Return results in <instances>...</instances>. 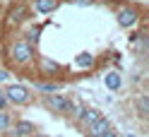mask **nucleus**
Masks as SVG:
<instances>
[{
    "label": "nucleus",
    "mask_w": 149,
    "mask_h": 137,
    "mask_svg": "<svg viewBox=\"0 0 149 137\" xmlns=\"http://www.w3.org/2000/svg\"><path fill=\"white\" fill-rule=\"evenodd\" d=\"M10 130H12V137H31L36 132V127L29 120H17L15 125H10Z\"/></svg>",
    "instance_id": "obj_4"
},
{
    "label": "nucleus",
    "mask_w": 149,
    "mask_h": 137,
    "mask_svg": "<svg viewBox=\"0 0 149 137\" xmlns=\"http://www.w3.org/2000/svg\"><path fill=\"white\" fill-rule=\"evenodd\" d=\"M68 104H70V99L63 96V94H46L43 96V106L51 113H65L68 111Z\"/></svg>",
    "instance_id": "obj_3"
},
{
    "label": "nucleus",
    "mask_w": 149,
    "mask_h": 137,
    "mask_svg": "<svg viewBox=\"0 0 149 137\" xmlns=\"http://www.w3.org/2000/svg\"><path fill=\"white\" fill-rule=\"evenodd\" d=\"M31 137H46V135H41V132H34V135H31Z\"/></svg>",
    "instance_id": "obj_19"
},
{
    "label": "nucleus",
    "mask_w": 149,
    "mask_h": 137,
    "mask_svg": "<svg viewBox=\"0 0 149 137\" xmlns=\"http://www.w3.org/2000/svg\"><path fill=\"white\" fill-rule=\"evenodd\" d=\"M31 56H34V48H31L29 41H15L10 46V58L17 65H26V63L31 60Z\"/></svg>",
    "instance_id": "obj_1"
},
{
    "label": "nucleus",
    "mask_w": 149,
    "mask_h": 137,
    "mask_svg": "<svg viewBox=\"0 0 149 137\" xmlns=\"http://www.w3.org/2000/svg\"><path fill=\"white\" fill-rule=\"evenodd\" d=\"M111 127H113V125H111V120H108V118H106V115H99L96 120H94V123H91V125L87 127V130H89V137H99L101 132L111 130Z\"/></svg>",
    "instance_id": "obj_5"
},
{
    "label": "nucleus",
    "mask_w": 149,
    "mask_h": 137,
    "mask_svg": "<svg viewBox=\"0 0 149 137\" xmlns=\"http://www.w3.org/2000/svg\"><path fill=\"white\" fill-rule=\"evenodd\" d=\"M104 84H106L111 91H118V89H120V84H123V79H120V75H118V72H106Z\"/></svg>",
    "instance_id": "obj_9"
},
{
    "label": "nucleus",
    "mask_w": 149,
    "mask_h": 137,
    "mask_svg": "<svg viewBox=\"0 0 149 137\" xmlns=\"http://www.w3.org/2000/svg\"><path fill=\"white\" fill-rule=\"evenodd\" d=\"M10 125H12V120H10V113H5V111H0V132H5V130H10Z\"/></svg>",
    "instance_id": "obj_13"
},
{
    "label": "nucleus",
    "mask_w": 149,
    "mask_h": 137,
    "mask_svg": "<svg viewBox=\"0 0 149 137\" xmlns=\"http://www.w3.org/2000/svg\"><path fill=\"white\" fill-rule=\"evenodd\" d=\"M0 79H7V75H5V72H0Z\"/></svg>",
    "instance_id": "obj_20"
},
{
    "label": "nucleus",
    "mask_w": 149,
    "mask_h": 137,
    "mask_svg": "<svg viewBox=\"0 0 149 137\" xmlns=\"http://www.w3.org/2000/svg\"><path fill=\"white\" fill-rule=\"evenodd\" d=\"M39 89H43V91H58V89H60V84H41Z\"/></svg>",
    "instance_id": "obj_16"
},
{
    "label": "nucleus",
    "mask_w": 149,
    "mask_h": 137,
    "mask_svg": "<svg viewBox=\"0 0 149 137\" xmlns=\"http://www.w3.org/2000/svg\"><path fill=\"white\" fill-rule=\"evenodd\" d=\"M74 63H77V67H91L94 65V56H91V53H79V56L74 58Z\"/></svg>",
    "instance_id": "obj_11"
},
{
    "label": "nucleus",
    "mask_w": 149,
    "mask_h": 137,
    "mask_svg": "<svg viewBox=\"0 0 149 137\" xmlns=\"http://www.w3.org/2000/svg\"><path fill=\"white\" fill-rule=\"evenodd\" d=\"M5 96H7V101H12L17 106H26V104H31V94H29V89L22 87V84H10L5 89Z\"/></svg>",
    "instance_id": "obj_2"
},
{
    "label": "nucleus",
    "mask_w": 149,
    "mask_h": 137,
    "mask_svg": "<svg viewBox=\"0 0 149 137\" xmlns=\"http://www.w3.org/2000/svg\"><path fill=\"white\" fill-rule=\"evenodd\" d=\"M137 113H139V118L149 115V94H139L137 96Z\"/></svg>",
    "instance_id": "obj_10"
},
{
    "label": "nucleus",
    "mask_w": 149,
    "mask_h": 137,
    "mask_svg": "<svg viewBox=\"0 0 149 137\" xmlns=\"http://www.w3.org/2000/svg\"><path fill=\"white\" fill-rule=\"evenodd\" d=\"M74 3H77V5H84V7H87V5H91V3H94V0H74Z\"/></svg>",
    "instance_id": "obj_18"
},
{
    "label": "nucleus",
    "mask_w": 149,
    "mask_h": 137,
    "mask_svg": "<svg viewBox=\"0 0 149 137\" xmlns=\"http://www.w3.org/2000/svg\"><path fill=\"white\" fill-rule=\"evenodd\" d=\"M99 137H118V135H116V132H113V127H111V130H106V132H101V135H99Z\"/></svg>",
    "instance_id": "obj_17"
},
{
    "label": "nucleus",
    "mask_w": 149,
    "mask_h": 137,
    "mask_svg": "<svg viewBox=\"0 0 149 137\" xmlns=\"http://www.w3.org/2000/svg\"><path fill=\"white\" fill-rule=\"evenodd\" d=\"M34 10L39 15H51L58 10V0H34Z\"/></svg>",
    "instance_id": "obj_7"
},
{
    "label": "nucleus",
    "mask_w": 149,
    "mask_h": 137,
    "mask_svg": "<svg viewBox=\"0 0 149 137\" xmlns=\"http://www.w3.org/2000/svg\"><path fill=\"white\" fill-rule=\"evenodd\" d=\"M99 115H101V111H96V108H84V111H82V115H79V120H77V123H79L82 127H89V125L94 123V120H96Z\"/></svg>",
    "instance_id": "obj_8"
},
{
    "label": "nucleus",
    "mask_w": 149,
    "mask_h": 137,
    "mask_svg": "<svg viewBox=\"0 0 149 137\" xmlns=\"http://www.w3.org/2000/svg\"><path fill=\"white\" fill-rule=\"evenodd\" d=\"M24 15H26V5H17V7H12V12H10V22L15 24V22H22L24 19Z\"/></svg>",
    "instance_id": "obj_12"
},
{
    "label": "nucleus",
    "mask_w": 149,
    "mask_h": 137,
    "mask_svg": "<svg viewBox=\"0 0 149 137\" xmlns=\"http://www.w3.org/2000/svg\"><path fill=\"white\" fill-rule=\"evenodd\" d=\"M118 24L123 26V29H130V26H135V24H137V12H135V10H130V7L120 10V12H118Z\"/></svg>",
    "instance_id": "obj_6"
},
{
    "label": "nucleus",
    "mask_w": 149,
    "mask_h": 137,
    "mask_svg": "<svg viewBox=\"0 0 149 137\" xmlns=\"http://www.w3.org/2000/svg\"><path fill=\"white\" fill-rule=\"evenodd\" d=\"M7 104H10V101H7V96H5V89H0V111H5Z\"/></svg>",
    "instance_id": "obj_15"
},
{
    "label": "nucleus",
    "mask_w": 149,
    "mask_h": 137,
    "mask_svg": "<svg viewBox=\"0 0 149 137\" xmlns=\"http://www.w3.org/2000/svg\"><path fill=\"white\" fill-rule=\"evenodd\" d=\"M127 137H135V135H127Z\"/></svg>",
    "instance_id": "obj_21"
},
{
    "label": "nucleus",
    "mask_w": 149,
    "mask_h": 137,
    "mask_svg": "<svg viewBox=\"0 0 149 137\" xmlns=\"http://www.w3.org/2000/svg\"><path fill=\"white\" fill-rule=\"evenodd\" d=\"M41 65H43L46 72H55V70H58V65H55V63H51V60H41Z\"/></svg>",
    "instance_id": "obj_14"
}]
</instances>
